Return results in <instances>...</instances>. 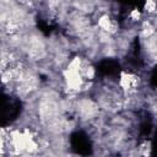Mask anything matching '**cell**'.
Masks as SVG:
<instances>
[{
	"label": "cell",
	"instance_id": "6da1fadb",
	"mask_svg": "<svg viewBox=\"0 0 157 157\" xmlns=\"http://www.w3.org/2000/svg\"><path fill=\"white\" fill-rule=\"evenodd\" d=\"M99 26H101L103 29H105V31H110V21H109V18L105 17V16H103V17L99 20Z\"/></svg>",
	"mask_w": 157,
	"mask_h": 157
},
{
	"label": "cell",
	"instance_id": "7a4b0ae2",
	"mask_svg": "<svg viewBox=\"0 0 157 157\" xmlns=\"http://www.w3.org/2000/svg\"><path fill=\"white\" fill-rule=\"evenodd\" d=\"M155 7H156L155 0H146V9H147L150 12H152V11L155 10Z\"/></svg>",
	"mask_w": 157,
	"mask_h": 157
},
{
	"label": "cell",
	"instance_id": "3957f363",
	"mask_svg": "<svg viewBox=\"0 0 157 157\" xmlns=\"http://www.w3.org/2000/svg\"><path fill=\"white\" fill-rule=\"evenodd\" d=\"M152 33V28L148 25H145V36H150Z\"/></svg>",
	"mask_w": 157,
	"mask_h": 157
}]
</instances>
